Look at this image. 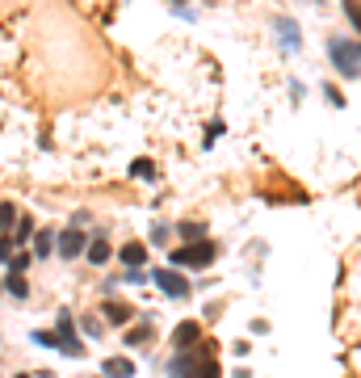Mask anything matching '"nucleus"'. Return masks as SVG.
I'll return each mask as SVG.
<instances>
[{
  "instance_id": "obj_17",
  "label": "nucleus",
  "mask_w": 361,
  "mask_h": 378,
  "mask_svg": "<svg viewBox=\"0 0 361 378\" xmlns=\"http://www.w3.org/2000/svg\"><path fill=\"white\" fill-rule=\"evenodd\" d=\"M344 17L357 26V34H361V5H357V0H344Z\"/></svg>"
},
{
  "instance_id": "obj_19",
  "label": "nucleus",
  "mask_w": 361,
  "mask_h": 378,
  "mask_svg": "<svg viewBox=\"0 0 361 378\" xmlns=\"http://www.w3.org/2000/svg\"><path fill=\"white\" fill-rule=\"evenodd\" d=\"M30 236H34V223H30V219H21V223H17V240H13V244H21V240H30Z\"/></svg>"
},
{
  "instance_id": "obj_7",
  "label": "nucleus",
  "mask_w": 361,
  "mask_h": 378,
  "mask_svg": "<svg viewBox=\"0 0 361 378\" xmlns=\"http://www.w3.org/2000/svg\"><path fill=\"white\" fill-rule=\"evenodd\" d=\"M202 341V328H197V323H177V332H173V345L177 349H193Z\"/></svg>"
},
{
  "instance_id": "obj_21",
  "label": "nucleus",
  "mask_w": 361,
  "mask_h": 378,
  "mask_svg": "<svg viewBox=\"0 0 361 378\" xmlns=\"http://www.w3.org/2000/svg\"><path fill=\"white\" fill-rule=\"evenodd\" d=\"M324 97H328V101H332V105H344V97H340V93H336V88H332V84H328V88H324Z\"/></svg>"
},
{
  "instance_id": "obj_2",
  "label": "nucleus",
  "mask_w": 361,
  "mask_h": 378,
  "mask_svg": "<svg viewBox=\"0 0 361 378\" xmlns=\"http://www.w3.org/2000/svg\"><path fill=\"white\" fill-rule=\"evenodd\" d=\"M215 256H219V248H215L211 240H197V244H189V248H173L168 265H173V269H181V265H189V269H206Z\"/></svg>"
},
{
  "instance_id": "obj_5",
  "label": "nucleus",
  "mask_w": 361,
  "mask_h": 378,
  "mask_svg": "<svg viewBox=\"0 0 361 378\" xmlns=\"http://www.w3.org/2000/svg\"><path fill=\"white\" fill-rule=\"evenodd\" d=\"M59 341H64V353L68 357H80L84 353L80 341H76V319H72V311H59Z\"/></svg>"
},
{
  "instance_id": "obj_4",
  "label": "nucleus",
  "mask_w": 361,
  "mask_h": 378,
  "mask_svg": "<svg viewBox=\"0 0 361 378\" xmlns=\"http://www.w3.org/2000/svg\"><path fill=\"white\" fill-rule=\"evenodd\" d=\"M84 248H88V240H84V231H80V227H68V231L55 240V252H59V256H68V261H76Z\"/></svg>"
},
{
  "instance_id": "obj_11",
  "label": "nucleus",
  "mask_w": 361,
  "mask_h": 378,
  "mask_svg": "<svg viewBox=\"0 0 361 378\" xmlns=\"http://www.w3.org/2000/svg\"><path fill=\"white\" fill-rule=\"evenodd\" d=\"M55 240H59L55 231H38V236H34V252H38V256H50V252H55Z\"/></svg>"
},
{
  "instance_id": "obj_9",
  "label": "nucleus",
  "mask_w": 361,
  "mask_h": 378,
  "mask_svg": "<svg viewBox=\"0 0 361 378\" xmlns=\"http://www.w3.org/2000/svg\"><path fill=\"white\" fill-rule=\"evenodd\" d=\"M118 256H122V265H126V269H139V265L147 261V248H143V244H126Z\"/></svg>"
},
{
  "instance_id": "obj_14",
  "label": "nucleus",
  "mask_w": 361,
  "mask_h": 378,
  "mask_svg": "<svg viewBox=\"0 0 361 378\" xmlns=\"http://www.w3.org/2000/svg\"><path fill=\"white\" fill-rule=\"evenodd\" d=\"M34 341H38V345H46V349H59V353H64V341H59V332H34Z\"/></svg>"
},
{
  "instance_id": "obj_1",
  "label": "nucleus",
  "mask_w": 361,
  "mask_h": 378,
  "mask_svg": "<svg viewBox=\"0 0 361 378\" xmlns=\"http://www.w3.org/2000/svg\"><path fill=\"white\" fill-rule=\"evenodd\" d=\"M328 55H332V64H336V72H340L344 80H357V76H361V50H357L353 42L332 38V42H328Z\"/></svg>"
},
{
  "instance_id": "obj_10",
  "label": "nucleus",
  "mask_w": 361,
  "mask_h": 378,
  "mask_svg": "<svg viewBox=\"0 0 361 378\" xmlns=\"http://www.w3.org/2000/svg\"><path fill=\"white\" fill-rule=\"evenodd\" d=\"M84 256H88L92 265H106V261H110V244H106V240H88Z\"/></svg>"
},
{
  "instance_id": "obj_3",
  "label": "nucleus",
  "mask_w": 361,
  "mask_h": 378,
  "mask_svg": "<svg viewBox=\"0 0 361 378\" xmlns=\"http://www.w3.org/2000/svg\"><path fill=\"white\" fill-rule=\"evenodd\" d=\"M151 282H156L164 294H173V299H185V294H189V282L177 274L173 265H168V269H156V274H151Z\"/></svg>"
},
{
  "instance_id": "obj_18",
  "label": "nucleus",
  "mask_w": 361,
  "mask_h": 378,
  "mask_svg": "<svg viewBox=\"0 0 361 378\" xmlns=\"http://www.w3.org/2000/svg\"><path fill=\"white\" fill-rule=\"evenodd\" d=\"M143 341H151V328H135V332H126V345H143Z\"/></svg>"
},
{
  "instance_id": "obj_20",
  "label": "nucleus",
  "mask_w": 361,
  "mask_h": 378,
  "mask_svg": "<svg viewBox=\"0 0 361 378\" xmlns=\"http://www.w3.org/2000/svg\"><path fill=\"white\" fill-rule=\"evenodd\" d=\"M13 214H17L13 206H0V227H13Z\"/></svg>"
},
{
  "instance_id": "obj_6",
  "label": "nucleus",
  "mask_w": 361,
  "mask_h": 378,
  "mask_svg": "<svg viewBox=\"0 0 361 378\" xmlns=\"http://www.w3.org/2000/svg\"><path fill=\"white\" fill-rule=\"evenodd\" d=\"M101 315H106V319L114 323V328H126V323L135 319V307H126V303H114V299H110V303H106V311H101Z\"/></svg>"
},
{
  "instance_id": "obj_23",
  "label": "nucleus",
  "mask_w": 361,
  "mask_h": 378,
  "mask_svg": "<svg viewBox=\"0 0 361 378\" xmlns=\"http://www.w3.org/2000/svg\"><path fill=\"white\" fill-rule=\"evenodd\" d=\"M17 378H26V374H17Z\"/></svg>"
},
{
  "instance_id": "obj_24",
  "label": "nucleus",
  "mask_w": 361,
  "mask_h": 378,
  "mask_svg": "<svg viewBox=\"0 0 361 378\" xmlns=\"http://www.w3.org/2000/svg\"><path fill=\"white\" fill-rule=\"evenodd\" d=\"M357 50H361V46H357Z\"/></svg>"
},
{
  "instance_id": "obj_8",
  "label": "nucleus",
  "mask_w": 361,
  "mask_h": 378,
  "mask_svg": "<svg viewBox=\"0 0 361 378\" xmlns=\"http://www.w3.org/2000/svg\"><path fill=\"white\" fill-rule=\"evenodd\" d=\"M101 370H106V378H135V366H130L126 357H110Z\"/></svg>"
},
{
  "instance_id": "obj_13",
  "label": "nucleus",
  "mask_w": 361,
  "mask_h": 378,
  "mask_svg": "<svg viewBox=\"0 0 361 378\" xmlns=\"http://www.w3.org/2000/svg\"><path fill=\"white\" fill-rule=\"evenodd\" d=\"M5 286H9V294H17V299H26V294H30V286H26V278H21V274H9V282H5Z\"/></svg>"
},
{
  "instance_id": "obj_15",
  "label": "nucleus",
  "mask_w": 361,
  "mask_h": 378,
  "mask_svg": "<svg viewBox=\"0 0 361 378\" xmlns=\"http://www.w3.org/2000/svg\"><path fill=\"white\" fill-rule=\"evenodd\" d=\"M130 173H135V177H147V181H151V177H156V164H151V160H135V164H130Z\"/></svg>"
},
{
  "instance_id": "obj_12",
  "label": "nucleus",
  "mask_w": 361,
  "mask_h": 378,
  "mask_svg": "<svg viewBox=\"0 0 361 378\" xmlns=\"http://www.w3.org/2000/svg\"><path fill=\"white\" fill-rule=\"evenodd\" d=\"M177 231H181V240H202L206 236V223H181Z\"/></svg>"
},
{
  "instance_id": "obj_22",
  "label": "nucleus",
  "mask_w": 361,
  "mask_h": 378,
  "mask_svg": "<svg viewBox=\"0 0 361 378\" xmlns=\"http://www.w3.org/2000/svg\"><path fill=\"white\" fill-rule=\"evenodd\" d=\"M173 5H185V0H173Z\"/></svg>"
},
{
  "instance_id": "obj_16",
  "label": "nucleus",
  "mask_w": 361,
  "mask_h": 378,
  "mask_svg": "<svg viewBox=\"0 0 361 378\" xmlns=\"http://www.w3.org/2000/svg\"><path fill=\"white\" fill-rule=\"evenodd\" d=\"M277 30L286 34V50H298V30H294V21H282Z\"/></svg>"
}]
</instances>
